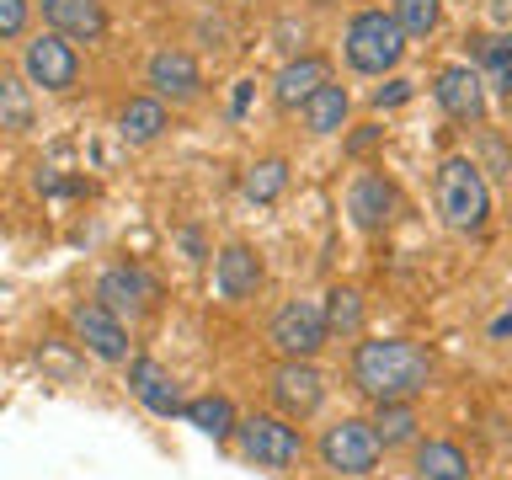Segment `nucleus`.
<instances>
[{"label":"nucleus","instance_id":"obj_1","mask_svg":"<svg viewBox=\"0 0 512 480\" xmlns=\"http://www.w3.org/2000/svg\"><path fill=\"white\" fill-rule=\"evenodd\" d=\"M432 379V358L416 342H358L352 352V384L374 400H411Z\"/></svg>","mask_w":512,"mask_h":480},{"label":"nucleus","instance_id":"obj_2","mask_svg":"<svg viewBox=\"0 0 512 480\" xmlns=\"http://www.w3.org/2000/svg\"><path fill=\"white\" fill-rule=\"evenodd\" d=\"M438 214L448 230L470 235L486 224L491 214V192H486V176H480V166L470 155H448L438 166Z\"/></svg>","mask_w":512,"mask_h":480},{"label":"nucleus","instance_id":"obj_3","mask_svg":"<svg viewBox=\"0 0 512 480\" xmlns=\"http://www.w3.org/2000/svg\"><path fill=\"white\" fill-rule=\"evenodd\" d=\"M342 48H347V64L358 75H384L400 64V54H406V32H400V22L384 11H358L347 22Z\"/></svg>","mask_w":512,"mask_h":480},{"label":"nucleus","instance_id":"obj_4","mask_svg":"<svg viewBox=\"0 0 512 480\" xmlns=\"http://www.w3.org/2000/svg\"><path fill=\"white\" fill-rule=\"evenodd\" d=\"M272 347L283 352V358H315L320 347H326V336H331V320H326V304H315V299H294V304H283L278 315H272Z\"/></svg>","mask_w":512,"mask_h":480},{"label":"nucleus","instance_id":"obj_5","mask_svg":"<svg viewBox=\"0 0 512 480\" xmlns=\"http://www.w3.org/2000/svg\"><path fill=\"white\" fill-rule=\"evenodd\" d=\"M320 459H326V470H336V475H374V464H379L374 422L347 416V422L326 427V438H320Z\"/></svg>","mask_w":512,"mask_h":480},{"label":"nucleus","instance_id":"obj_6","mask_svg":"<svg viewBox=\"0 0 512 480\" xmlns=\"http://www.w3.org/2000/svg\"><path fill=\"white\" fill-rule=\"evenodd\" d=\"M22 75L27 86H43V91H70L80 80V54L70 38H59V32H38V38L27 43L22 54Z\"/></svg>","mask_w":512,"mask_h":480},{"label":"nucleus","instance_id":"obj_7","mask_svg":"<svg viewBox=\"0 0 512 480\" xmlns=\"http://www.w3.org/2000/svg\"><path fill=\"white\" fill-rule=\"evenodd\" d=\"M240 432V454L251 464H267V470H288L299 459V432L283 422V416H246L235 427Z\"/></svg>","mask_w":512,"mask_h":480},{"label":"nucleus","instance_id":"obj_8","mask_svg":"<svg viewBox=\"0 0 512 480\" xmlns=\"http://www.w3.org/2000/svg\"><path fill=\"white\" fill-rule=\"evenodd\" d=\"M70 326H75L80 347H86L91 358H102V363H123V358H128V326H123V315H112L102 299L75 304V310H70Z\"/></svg>","mask_w":512,"mask_h":480},{"label":"nucleus","instance_id":"obj_9","mask_svg":"<svg viewBox=\"0 0 512 480\" xmlns=\"http://www.w3.org/2000/svg\"><path fill=\"white\" fill-rule=\"evenodd\" d=\"M96 299L107 304L112 315H144V310H155V299H160V283L150 278L144 267H107L102 278H96Z\"/></svg>","mask_w":512,"mask_h":480},{"label":"nucleus","instance_id":"obj_10","mask_svg":"<svg viewBox=\"0 0 512 480\" xmlns=\"http://www.w3.org/2000/svg\"><path fill=\"white\" fill-rule=\"evenodd\" d=\"M432 96H438V107L454 123H480L486 118V80H480V70H470V64H443Z\"/></svg>","mask_w":512,"mask_h":480},{"label":"nucleus","instance_id":"obj_11","mask_svg":"<svg viewBox=\"0 0 512 480\" xmlns=\"http://www.w3.org/2000/svg\"><path fill=\"white\" fill-rule=\"evenodd\" d=\"M267 390H272L283 416H310L320 406V395H326V379H320V368L310 358H288L278 374H272Z\"/></svg>","mask_w":512,"mask_h":480},{"label":"nucleus","instance_id":"obj_12","mask_svg":"<svg viewBox=\"0 0 512 480\" xmlns=\"http://www.w3.org/2000/svg\"><path fill=\"white\" fill-rule=\"evenodd\" d=\"M144 75H150L160 102H198V91H203L198 59L187 48H160V54H150V70Z\"/></svg>","mask_w":512,"mask_h":480},{"label":"nucleus","instance_id":"obj_13","mask_svg":"<svg viewBox=\"0 0 512 480\" xmlns=\"http://www.w3.org/2000/svg\"><path fill=\"white\" fill-rule=\"evenodd\" d=\"M347 214H352V224H358V230L379 235L384 224L395 219V187L384 182L379 171L352 176V187H347Z\"/></svg>","mask_w":512,"mask_h":480},{"label":"nucleus","instance_id":"obj_14","mask_svg":"<svg viewBox=\"0 0 512 480\" xmlns=\"http://www.w3.org/2000/svg\"><path fill=\"white\" fill-rule=\"evenodd\" d=\"M38 6H43L48 32H59V38H70V43H96L107 32L102 0H38Z\"/></svg>","mask_w":512,"mask_h":480},{"label":"nucleus","instance_id":"obj_15","mask_svg":"<svg viewBox=\"0 0 512 480\" xmlns=\"http://www.w3.org/2000/svg\"><path fill=\"white\" fill-rule=\"evenodd\" d=\"M128 390H134V400H139L144 411H155V416H182L176 379H171L155 358H134V363H128Z\"/></svg>","mask_w":512,"mask_h":480},{"label":"nucleus","instance_id":"obj_16","mask_svg":"<svg viewBox=\"0 0 512 480\" xmlns=\"http://www.w3.org/2000/svg\"><path fill=\"white\" fill-rule=\"evenodd\" d=\"M326 80H331V64H326V59H320V54H299V59H288L283 70H278V86H272V96H278L283 112H299L320 86H326Z\"/></svg>","mask_w":512,"mask_h":480},{"label":"nucleus","instance_id":"obj_17","mask_svg":"<svg viewBox=\"0 0 512 480\" xmlns=\"http://www.w3.org/2000/svg\"><path fill=\"white\" fill-rule=\"evenodd\" d=\"M214 288L224 299H251L262 288V256L251 246H224L214 262Z\"/></svg>","mask_w":512,"mask_h":480},{"label":"nucleus","instance_id":"obj_18","mask_svg":"<svg viewBox=\"0 0 512 480\" xmlns=\"http://www.w3.org/2000/svg\"><path fill=\"white\" fill-rule=\"evenodd\" d=\"M118 134H123V144H155L166 134V102H160V96H134V102H123Z\"/></svg>","mask_w":512,"mask_h":480},{"label":"nucleus","instance_id":"obj_19","mask_svg":"<svg viewBox=\"0 0 512 480\" xmlns=\"http://www.w3.org/2000/svg\"><path fill=\"white\" fill-rule=\"evenodd\" d=\"M347 91L336 86V80H326V86H320L310 102L299 107V118H304V128H310V134H336V128L347 123Z\"/></svg>","mask_w":512,"mask_h":480},{"label":"nucleus","instance_id":"obj_20","mask_svg":"<svg viewBox=\"0 0 512 480\" xmlns=\"http://www.w3.org/2000/svg\"><path fill=\"white\" fill-rule=\"evenodd\" d=\"M182 416L203 432V438H214V443H219V438H230V432L240 427V422H235V406H230L224 395H198V400H187Z\"/></svg>","mask_w":512,"mask_h":480},{"label":"nucleus","instance_id":"obj_21","mask_svg":"<svg viewBox=\"0 0 512 480\" xmlns=\"http://www.w3.org/2000/svg\"><path fill=\"white\" fill-rule=\"evenodd\" d=\"M374 438H379V448H400V443L416 438L411 400H379L374 406Z\"/></svg>","mask_w":512,"mask_h":480},{"label":"nucleus","instance_id":"obj_22","mask_svg":"<svg viewBox=\"0 0 512 480\" xmlns=\"http://www.w3.org/2000/svg\"><path fill=\"white\" fill-rule=\"evenodd\" d=\"M416 475L422 480H470V459L454 443H422L416 448Z\"/></svg>","mask_w":512,"mask_h":480},{"label":"nucleus","instance_id":"obj_23","mask_svg":"<svg viewBox=\"0 0 512 480\" xmlns=\"http://www.w3.org/2000/svg\"><path fill=\"white\" fill-rule=\"evenodd\" d=\"M480 80H486L491 91L512 96V32H502V38H486V43H480Z\"/></svg>","mask_w":512,"mask_h":480},{"label":"nucleus","instance_id":"obj_24","mask_svg":"<svg viewBox=\"0 0 512 480\" xmlns=\"http://www.w3.org/2000/svg\"><path fill=\"white\" fill-rule=\"evenodd\" d=\"M0 128H11V134L32 128V86H22L6 70H0Z\"/></svg>","mask_w":512,"mask_h":480},{"label":"nucleus","instance_id":"obj_25","mask_svg":"<svg viewBox=\"0 0 512 480\" xmlns=\"http://www.w3.org/2000/svg\"><path fill=\"white\" fill-rule=\"evenodd\" d=\"M390 16L400 22L406 38H427V32H438V22H443V0H395Z\"/></svg>","mask_w":512,"mask_h":480},{"label":"nucleus","instance_id":"obj_26","mask_svg":"<svg viewBox=\"0 0 512 480\" xmlns=\"http://www.w3.org/2000/svg\"><path fill=\"white\" fill-rule=\"evenodd\" d=\"M283 187H288V166H283V160H262V166H251V176H246V198L251 203H272Z\"/></svg>","mask_w":512,"mask_h":480},{"label":"nucleus","instance_id":"obj_27","mask_svg":"<svg viewBox=\"0 0 512 480\" xmlns=\"http://www.w3.org/2000/svg\"><path fill=\"white\" fill-rule=\"evenodd\" d=\"M326 299H331V304H326V320H331V331L352 336V331L363 326V304H358V294H352V288H331Z\"/></svg>","mask_w":512,"mask_h":480},{"label":"nucleus","instance_id":"obj_28","mask_svg":"<svg viewBox=\"0 0 512 480\" xmlns=\"http://www.w3.org/2000/svg\"><path fill=\"white\" fill-rule=\"evenodd\" d=\"M27 16H32V0H0V43L22 38V32H27Z\"/></svg>","mask_w":512,"mask_h":480},{"label":"nucleus","instance_id":"obj_29","mask_svg":"<svg viewBox=\"0 0 512 480\" xmlns=\"http://www.w3.org/2000/svg\"><path fill=\"white\" fill-rule=\"evenodd\" d=\"M406 96H411L406 80H390V86H379V91H374V107H400Z\"/></svg>","mask_w":512,"mask_h":480},{"label":"nucleus","instance_id":"obj_30","mask_svg":"<svg viewBox=\"0 0 512 480\" xmlns=\"http://www.w3.org/2000/svg\"><path fill=\"white\" fill-rule=\"evenodd\" d=\"M246 107H251V80H240V86H235V96H230V112L240 118V112H246Z\"/></svg>","mask_w":512,"mask_h":480},{"label":"nucleus","instance_id":"obj_31","mask_svg":"<svg viewBox=\"0 0 512 480\" xmlns=\"http://www.w3.org/2000/svg\"><path fill=\"white\" fill-rule=\"evenodd\" d=\"M512 331V315H502V320H496V336H507Z\"/></svg>","mask_w":512,"mask_h":480},{"label":"nucleus","instance_id":"obj_32","mask_svg":"<svg viewBox=\"0 0 512 480\" xmlns=\"http://www.w3.org/2000/svg\"><path fill=\"white\" fill-rule=\"evenodd\" d=\"M315 6H336V0H315Z\"/></svg>","mask_w":512,"mask_h":480}]
</instances>
